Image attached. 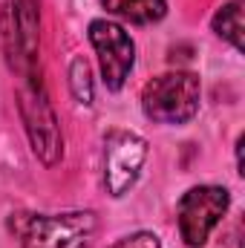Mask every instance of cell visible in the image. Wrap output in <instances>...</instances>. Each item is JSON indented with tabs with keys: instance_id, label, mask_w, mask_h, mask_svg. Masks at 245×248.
<instances>
[{
	"instance_id": "obj_9",
	"label": "cell",
	"mask_w": 245,
	"mask_h": 248,
	"mask_svg": "<svg viewBox=\"0 0 245 248\" xmlns=\"http://www.w3.org/2000/svg\"><path fill=\"white\" fill-rule=\"evenodd\" d=\"M214 32L234 49H243V0H231L214 15Z\"/></svg>"
},
{
	"instance_id": "obj_7",
	"label": "cell",
	"mask_w": 245,
	"mask_h": 248,
	"mask_svg": "<svg viewBox=\"0 0 245 248\" xmlns=\"http://www.w3.org/2000/svg\"><path fill=\"white\" fill-rule=\"evenodd\" d=\"M6 49L12 66L26 78L38 66V0H9Z\"/></svg>"
},
{
	"instance_id": "obj_2",
	"label": "cell",
	"mask_w": 245,
	"mask_h": 248,
	"mask_svg": "<svg viewBox=\"0 0 245 248\" xmlns=\"http://www.w3.org/2000/svg\"><path fill=\"white\" fill-rule=\"evenodd\" d=\"M199 78L193 72H165L141 90V110L159 124H184L199 110Z\"/></svg>"
},
{
	"instance_id": "obj_11",
	"label": "cell",
	"mask_w": 245,
	"mask_h": 248,
	"mask_svg": "<svg viewBox=\"0 0 245 248\" xmlns=\"http://www.w3.org/2000/svg\"><path fill=\"white\" fill-rule=\"evenodd\" d=\"M113 248H162V243H159L156 234H150V231H138V234H133V237L119 240Z\"/></svg>"
},
{
	"instance_id": "obj_5",
	"label": "cell",
	"mask_w": 245,
	"mask_h": 248,
	"mask_svg": "<svg viewBox=\"0 0 245 248\" xmlns=\"http://www.w3.org/2000/svg\"><path fill=\"white\" fill-rule=\"evenodd\" d=\"M147 159V141L130 130H113L104 139V185L110 196H124L136 185Z\"/></svg>"
},
{
	"instance_id": "obj_4",
	"label": "cell",
	"mask_w": 245,
	"mask_h": 248,
	"mask_svg": "<svg viewBox=\"0 0 245 248\" xmlns=\"http://www.w3.org/2000/svg\"><path fill=\"white\" fill-rule=\"evenodd\" d=\"M228 190L216 185H199L190 187L179 199V231L182 240L190 248L202 246L208 240V234L216 228V222L225 217L228 211Z\"/></svg>"
},
{
	"instance_id": "obj_6",
	"label": "cell",
	"mask_w": 245,
	"mask_h": 248,
	"mask_svg": "<svg viewBox=\"0 0 245 248\" xmlns=\"http://www.w3.org/2000/svg\"><path fill=\"white\" fill-rule=\"evenodd\" d=\"M90 44L98 52V63H101V75H104L107 90H122L130 69H133V61H136V46H133L130 35L113 20H92L90 23Z\"/></svg>"
},
{
	"instance_id": "obj_8",
	"label": "cell",
	"mask_w": 245,
	"mask_h": 248,
	"mask_svg": "<svg viewBox=\"0 0 245 248\" xmlns=\"http://www.w3.org/2000/svg\"><path fill=\"white\" fill-rule=\"evenodd\" d=\"M110 15H119L130 23H156L165 17L168 3L165 0H101Z\"/></svg>"
},
{
	"instance_id": "obj_10",
	"label": "cell",
	"mask_w": 245,
	"mask_h": 248,
	"mask_svg": "<svg viewBox=\"0 0 245 248\" xmlns=\"http://www.w3.org/2000/svg\"><path fill=\"white\" fill-rule=\"evenodd\" d=\"M69 87L75 93V98L81 104H90L92 101V81H90V63L84 58H75L69 66Z\"/></svg>"
},
{
	"instance_id": "obj_1",
	"label": "cell",
	"mask_w": 245,
	"mask_h": 248,
	"mask_svg": "<svg viewBox=\"0 0 245 248\" xmlns=\"http://www.w3.org/2000/svg\"><path fill=\"white\" fill-rule=\"evenodd\" d=\"M9 228L20 248H90L95 237V214L72 211V214H15Z\"/></svg>"
},
{
	"instance_id": "obj_3",
	"label": "cell",
	"mask_w": 245,
	"mask_h": 248,
	"mask_svg": "<svg viewBox=\"0 0 245 248\" xmlns=\"http://www.w3.org/2000/svg\"><path fill=\"white\" fill-rule=\"evenodd\" d=\"M20 81H23L20 84V116L26 124L32 150L44 165H55L63 156V136L58 127V116H55V110L46 98V90L35 72Z\"/></svg>"
}]
</instances>
